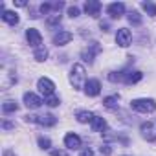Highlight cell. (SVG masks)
I'll use <instances>...</instances> for the list:
<instances>
[{
	"label": "cell",
	"instance_id": "24",
	"mask_svg": "<svg viewBox=\"0 0 156 156\" xmlns=\"http://www.w3.org/2000/svg\"><path fill=\"white\" fill-rule=\"evenodd\" d=\"M141 8L147 11V15L156 17V4H154V2H143V4H141Z\"/></svg>",
	"mask_w": 156,
	"mask_h": 156
},
{
	"label": "cell",
	"instance_id": "8",
	"mask_svg": "<svg viewBox=\"0 0 156 156\" xmlns=\"http://www.w3.org/2000/svg\"><path fill=\"white\" fill-rule=\"evenodd\" d=\"M99 92H101V83L98 79H88L85 85V94L90 98H96V96H99Z\"/></svg>",
	"mask_w": 156,
	"mask_h": 156
},
{
	"label": "cell",
	"instance_id": "23",
	"mask_svg": "<svg viewBox=\"0 0 156 156\" xmlns=\"http://www.w3.org/2000/svg\"><path fill=\"white\" fill-rule=\"evenodd\" d=\"M103 105H105L107 108H116V107H118V96H108V98H105V99H103Z\"/></svg>",
	"mask_w": 156,
	"mask_h": 156
},
{
	"label": "cell",
	"instance_id": "16",
	"mask_svg": "<svg viewBox=\"0 0 156 156\" xmlns=\"http://www.w3.org/2000/svg\"><path fill=\"white\" fill-rule=\"evenodd\" d=\"M92 130L94 132H103V130H107V121L101 118V116H94V119H92Z\"/></svg>",
	"mask_w": 156,
	"mask_h": 156
},
{
	"label": "cell",
	"instance_id": "28",
	"mask_svg": "<svg viewBox=\"0 0 156 156\" xmlns=\"http://www.w3.org/2000/svg\"><path fill=\"white\" fill-rule=\"evenodd\" d=\"M39 147L41 149H50L51 147V141L48 138H39Z\"/></svg>",
	"mask_w": 156,
	"mask_h": 156
},
{
	"label": "cell",
	"instance_id": "26",
	"mask_svg": "<svg viewBox=\"0 0 156 156\" xmlns=\"http://www.w3.org/2000/svg\"><path fill=\"white\" fill-rule=\"evenodd\" d=\"M48 26H53V24H59L61 22V15L59 13H55V15H51V17H48Z\"/></svg>",
	"mask_w": 156,
	"mask_h": 156
},
{
	"label": "cell",
	"instance_id": "19",
	"mask_svg": "<svg viewBox=\"0 0 156 156\" xmlns=\"http://www.w3.org/2000/svg\"><path fill=\"white\" fill-rule=\"evenodd\" d=\"M17 108H19V105L15 103V101H4V105H2V112L4 114H11V112H17Z\"/></svg>",
	"mask_w": 156,
	"mask_h": 156
},
{
	"label": "cell",
	"instance_id": "7",
	"mask_svg": "<svg viewBox=\"0 0 156 156\" xmlns=\"http://www.w3.org/2000/svg\"><path fill=\"white\" fill-rule=\"evenodd\" d=\"M130 41H132L130 31H129L127 28H119V30H118V33H116V44H118V46H121V48H127V46L130 44Z\"/></svg>",
	"mask_w": 156,
	"mask_h": 156
},
{
	"label": "cell",
	"instance_id": "21",
	"mask_svg": "<svg viewBox=\"0 0 156 156\" xmlns=\"http://www.w3.org/2000/svg\"><path fill=\"white\" fill-rule=\"evenodd\" d=\"M127 19H129V22H130L132 26H141V20H143V19H141V15H140L138 11H130Z\"/></svg>",
	"mask_w": 156,
	"mask_h": 156
},
{
	"label": "cell",
	"instance_id": "25",
	"mask_svg": "<svg viewBox=\"0 0 156 156\" xmlns=\"http://www.w3.org/2000/svg\"><path fill=\"white\" fill-rule=\"evenodd\" d=\"M44 103H46L48 107H57L61 101H59V98L53 94V96H48V98H44Z\"/></svg>",
	"mask_w": 156,
	"mask_h": 156
},
{
	"label": "cell",
	"instance_id": "32",
	"mask_svg": "<svg viewBox=\"0 0 156 156\" xmlns=\"http://www.w3.org/2000/svg\"><path fill=\"white\" fill-rule=\"evenodd\" d=\"M15 6H19V8H22V6H26V2H24V0H17V2H15Z\"/></svg>",
	"mask_w": 156,
	"mask_h": 156
},
{
	"label": "cell",
	"instance_id": "9",
	"mask_svg": "<svg viewBox=\"0 0 156 156\" xmlns=\"http://www.w3.org/2000/svg\"><path fill=\"white\" fill-rule=\"evenodd\" d=\"M42 103H44V101H42L37 94H33V92H26V94H24V105H26L28 108H39Z\"/></svg>",
	"mask_w": 156,
	"mask_h": 156
},
{
	"label": "cell",
	"instance_id": "1",
	"mask_svg": "<svg viewBox=\"0 0 156 156\" xmlns=\"http://www.w3.org/2000/svg\"><path fill=\"white\" fill-rule=\"evenodd\" d=\"M85 66L83 64H73L72 66V72H70V83L73 85L75 90H79V88H85L87 85V75H85Z\"/></svg>",
	"mask_w": 156,
	"mask_h": 156
},
{
	"label": "cell",
	"instance_id": "11",
	"mask_svg": "<svg viewBox=\"0 0 156 156\" xmlns=\"http://www.w3.org/2000/svg\"><path fill=\"white\" fill-rule=\"evenodd\" d=\"M107 13H108L112 19H119V17L125 13V4H121V2H114V4H110V6L107 8Z\"/></svg>",
	"mask_w": 156,
	"mask_h": 156
},
{
	"label": "cell",
	"instance_id": "31",
	"mask_svg": "<svg viewBox=\"0 0 156 156\" xmlns=\"http://www.w3.org/2000/svg\"><path fill=\"white\" fill-rule=\"evenodd\" d=\"M81 156H94V152H92V149H85L81 152Z\"/></svg>",
	"mask_w": 156,
	"mask_h": 156
},
{
	"label": "cell",
	"instance_id": "15",
	"mask_svg": "<svg viewBox=\"0 0 156 156\" xmlns=\"http://www.w3.org/2000/svg\"><path fill=\"white\" fill-rule=\"evenodd\" d=\"M2 20L8 22L9 26H17V24H19V15H17L15 11H6V9H2Z\"/></svg>",
	"mask_w": 156,
	"mask_h": 156
},
{
	"label": "cell",
	"instance_id": "20",
	"mask_svg": "<svg viewBox=\"0 0 156 156\" xmlns=\"http://www.w3.org/2000/svg\"><path fill=\"white\" fill-rule=\"evenodd\" d=\"M125 75H127V72H110L108 73V81H112V83L125 81Z\"/></svg>",
	"mask_w": 156,
	"mask_h": 156
},
{
	"label": "cell",
	"instance_id": "6",
	"mask_svg": "<svg viewBox=\"0 0 156 156\" xmlns=\"http://www.w3.org/2000/svg\"><path fill=\"white\" fill-rule=\"evenodd\" d=\"M26 39H28V44L33 46L35 50L41 48V44H42V35H41V31L35 30V28H30V30L26 31Z\"/></svg>",
	"mask_w": 156,
	"mask_h": 156
},
{
	"label": "cell",
	"instance_id": "14",
	"mask_svg": "<svg viewBox=\"0 0 156 156\" xmlns=\"http://www.w3.org/2000/svg\"><path fill=\"white\" fill-rule=\"evenodd\" d=\"M70 41H72V33L70 31H59V33L53 35V44L55 46H64Z\"/></svg>",
	"mask_w": 156,
	"mask_h": 156
},
{
	"label": "cell",
	"instance_id": "22",
	"mask_svg": "<svg viewBox=\"0 0 156 156\" xmlns=\"http://www.w3.org/2000/svg\"><path fill=\"white\" fill-rule=\"evenodd\" d=\"M33 57H35V61L42 62V61H46V57H48V50H46L44 46H41V48H37V50H35Z\"/></svg>",
	"mask_w": 156,
	"mask_h": 156
},
{
	"label": "cell",
	"instance_id": "17",
	"mask_svg": "<svg viewBox=\"0 0 156 156\" xmlns=\"http://www.w3.org/2000/svg\"><path fill=\"white\" fill-rule=\"evenodd\" d=\"M141 77H143V73H141V72H138V70H134V72H127L125 81H123V83H127V85H134V83L141 81Z\"/></svg>",
	"mask_w": 156,
	"mask_h": 156
},
{
	"label": "cell",
	"instance_id": "5",
	"mask_svg": "<svg viewBox=\"0 0 156 156\" xmlns=\"http://www.w3.org/2000/svg\"><path fill=\"white\" fill-rule=\"evenodd\" d=\"M140 130H141V136H143L147 141H156V121L141 123Z\"/></svg>",
	"mask_w": 156,
	"mask_h": 156
},
{
	"label": "cell",
	"instance_id": "18",
	"mask_svg": "<svg viewBox=\"0 0 156 156\" xmlns=\"http://www.w3.org/2000/svg\"><path fill=\"white\" fill-rule=\"evenodd\" d=\"M75 118H77V121H79V123H92L94 114L88 112V110H79V112L75 114Z\"/></svg>",
	"mask_w": 156,
	"mask_h": 156
},
{
	"label": "cell",
	"instance_id": "2",
	"mask_svg": "<svg viewBox=\"0 0 156 156\" xmlns=\"http://www.w3.org/2000/svg\"><path fill=\"white\" fill-rule=\"evenodd\" d=\"M130 108L136 110V112L151 114V112L156 110V101L151 99V98H149V99H147V98H143V99H132V101H130Z\"/></svg>",
	"mask_w": 156,
	"mask_h": 156
},
{
	"label": "cell",
	"instance_id": "12",
	"mask_svg": "<svg viewBox=\"0 0 156 156\" xmlns=\"http://www.w3.org/2000/svg\"><path fill=\"white\" fill-rule=\"evenodd\" d=\"M99 51H101V46H99L98 42H92V44H88V48L83 51V57H85V61L94 62V55L99 53Z\"/></svg>",
	"mask_w": 156,
	"mask_h": 156
},
{
	"label": "cell",
	"instance_id": "13",
	"mask_svg": "<svg viewBox=\"0 0 156 156\" xmlns=\"http://www.w3.org/2000/svg\"><path fill=\"white\" fill-rule=\"evenodd\" d=\"M85 11H87V15H90V17H99L101 4L98 2V0H88V2L85 4Z\"/></svg>",
	"mask_w": 156,
	"mask_h": 156
},
{
	"label": "cell",
	"instance_id": "33",
	"mask_svg": "<svg viewBox=\"0 0 156 156\" xmlns=\"http://www.w3.org/2000/svg\"><path fill=\"white\" fill-rule=\"evenodd\" d=\"M101 30H103V31H108V24H107V22H101Z\"/></svg>",
	"mask_w": 156,
	"mask_h": 156
},
{
	"label": "cell",
	"instance_id": "30",
	"mask_svg": "<svg viewBox=\"0 0 156 156\" xmlns=\"http://www.w3.org/2000/svg\"><path fill=\"white\" fill-rule=\"evenodd\" d=\"M51 156H68L64 151H51Z\"/></svg>",
	"mask_w": 156,
	"mask_h": 156
},
{
	"label": "cell",
	"instance_id": "29",
	"mask_svg": "<svg viewBox=\"0 0 156 156\" xmlns=\"http://www.w3.org/2000/svg\"><path fill=\"white\" fill-rule=\"evenodd\" d=\"M99 151H101V154H105V156H108V154H110V152H112V151H110V147H108V145H103V147H101V149H99Z\"/></svg>",
	"mask_w": 156,
	"mask_h": 156
},
{
	"label": "cell",
	"instance_id": "4",
	"mask_svg": "<svg viewBox=\"0 0 156 156\" xmlns=\"http://www.w3.org/2000/svg\"><path fill=\"white\" fill-rule=\"evenodd\" d=\"M37 88H39L41 94H44V98H48V96H53V92H55V83H53L51 79H48V77H41V79L37 81Z\"/></svg>",
	"mask_w": 156,
	"mask_h": 156
},
{
	"label": "cell",
	"instance_id": "3",
	"mask_svg": "<svg viewBox=\"0 0 156 156\" xmlns=\"http://www.w3.org/2000/svg\"><path fill=\"white\" fill-rule=\"evenodd\" d=\"M26 121L28 123H39V125H44V127H53L57 123V118L53 114H44V116H35V114H28L26 116Z\"/></svg>",
	"mask_w": 156,
	"mask_h": 156
},
{
	"label": "cell",
	"instance_id": "10",
	"mask_svg": "<svg viewBox=\"0 0 156 156\" xmlns=\"http://www.w3.org/2000/svg\"><path fill=\"white\" fill-rule=\"evenodd\" d=\"M64 145H66L68 149L75 151V149H79V147H81V138L77 136V134H73V132H70V134L64 136Z\"/></svg>",
	"mask_w": 156,
	"mask_h": 156
},
{
	"label": "cell",
	"instance_id": "27",
	"mask_svg": "<svg viewBox=\"0 0 156 156\" xmlns=\"http://www.w3.org/2000/svg\"><path fill=\"white\" fill-rule=\"evenodd\" d=\"M68 15H70L72 19H75V17L81 15V11H79V8H77V6H70V8H68Z\"/></svg>",
	"mask_w": 156,
	"mask_h": 156
}]
</instances>
